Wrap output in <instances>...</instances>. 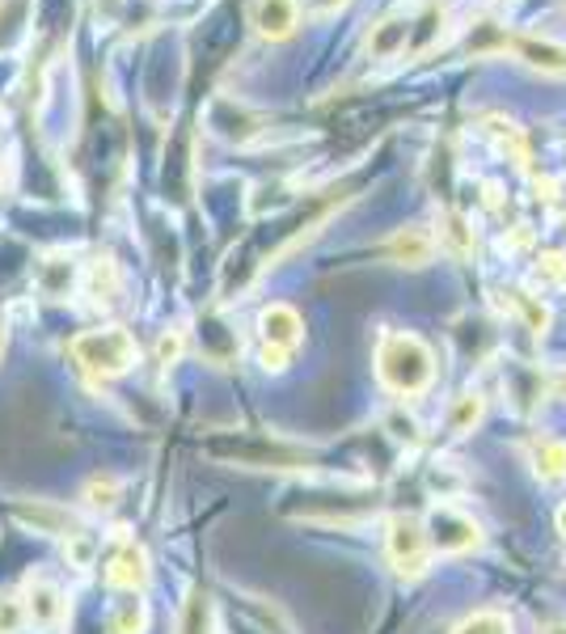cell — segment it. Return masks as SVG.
<instances>
[{
  "label": "cell",
  "instance_id": "cell-1",
  "mask_svg": "<svg viewBox=\"0 0 566 634\" xmlns=\"http://www.w3.org/2000/svg\"><path fill=\"white\" fill-rule=\"evenodd\" d=\"M377 380L398 398H418L436 380V355L410 330H385L377 339Z\"/></svg>",
  "mask_w": 566,
  "mask_h": 634
},
{
  "label": "cell",
  "instance_id": "cell-2",
  "mask_svg": "<svg viewBox=\"0 0 566 634\" xmlns=\"http://www.w3.org/2000/svg\"><path fill=\"white\" fill-rule=\"evenodd\" d=\"M135 339L119 330V326H106V330H85V334H76L72 339V360L90 373V377H123L131 373V364H135Z\"/></svg>",
  "mask_w": 566,
  "mask_h": 634
},
{
  "label": "cell",
  "instance_id": "cell-3",
  "mask_svg": "<svg viewBox=\"0 0 566 634\" xmlns=\"http://www.w3.org/2000/svg\"><path fill=\"white\" fill-rule=\"evenodd\" d=\"M427 545H432V554H470L482 545V529H477V520H473L470 512H461V507L452 504H436L427 512Z\"/></svg>",
  "mask_w": 566,
  "mask_h": 634
},
{
  "label": "cell",
  "instance_id": "cell-4",
  "mask_svg": "<svg viewBox=\"0 0 566 634\" xmlns=\"http://www.w3.org/2000/svg\"><path fill=\"white\" fill-rule=\"evenodd\" d=\"M389 563L402 579H418L432 567V545H427V529L414 516H389Z\"/></svg>",
  "mask_w": 566,
  "mask_h": 634
},
{
  "label": "cell",
  "instance_id": "cell-5",
  "mask_svg": "<svg viewBox=\"0 0 566 634\" xmlns=\"http://www.w3.org/2000/svg\"><path fill=\"white\" fill-rule=\"evenodd\" d=\"M22 609H26V622H34L38 631H56L68 613V601H63L60 584L43 571H31L26 584H22Z\"/></svg>",
  "mask_w": 566,
  "mask_h": 634
},
{
  "label": "cell",
  "instance_id": "cell-6",
  "mask_svg": "<svg viewBox=\"0 0 566 634\" xmlns=\"http://www.w3.org/2000/svg\"><path fill=\"white\" fill-rule=\"evenodd\" d=\"M504 51H516L533 72L566 77V47L563 43H554V38H541V34H507Z\"/></svg>",
  "mask_w": 566,
  "mask_h": 634
},
{
  "label": "cell",
  "instance_id": "cell-7",
  "mask_svg": "<svg viewBox=\"0 0 566 634\" xmlns=\"http://www.w3.org/2000/svg\"><path fill=\"white\" fill-rule=\"evenodd\" d=\"M300 26V4L296 0H258L253 4V31L267 43H283Z\"/></svg>",
  "mask_w": 566,
  "mask_h": 634
},
{
  "label": "cell",
  "instance_id": "cell-8",
  "mask_svg": "<svg viewBox=\"0 0 566 634\" xmlns=\"http://www.w3.org/2000/svg\"><path fill=\"white\" fill-rule=\"evenodd\" d=\"M258 330H262V348H275V351H287L300 343L305 334V321L292 305H267L262 317H258Z\"/></svg>",
  "mask_w": 566,
  "mask_h": 634
},
{
  "label": "cell",
  "instance_id": "cell-9",
  "mask_svg": "<svg viewBox=\"0 0 566 634\" xmlns=\"http://www.w3.org/2000/svg\"><path fill=\"white\" fill-rule=\"evenodd\" d=\"M149 554L135 545V541H127L123 550L110 559V567H106V584L110 588H123V592H144V584H149Z\"/></svg>",
  "mask_w": 566,
  "mask_h": 634
},
{
  "label": "cell",
  "instance_id": "cell-10",
  "mask_svg": "<svg viewBox=\"0 0 566 634\" xmlns=\"http://www.w3.org/2000/svg\"><path fill=\"white\" fill-rule=\"evenodd\" d=\"M432 254H436V242H432V233H423V228H398V233L385 242V258H393V262H402V267H427Z\"/></svg>",
  "mask_w": 566,
  "mask_h": 634
},
{
  "label": "cell",
  "instance_id": "cell-11",
  "mask_svg": "<svg viewBox=\"0 0 566 634\" xmlns=\"http://www.w3.org/2000/svg\"><path fill=\"white\" fill-rule=\"evenodd\" d=\"M233 457L241 461V466H258V470H280V466H300L305 461V453H296V448H283V444H253V441H237L233 444Z\"/></svg>",
  "mask_w": 566,
  "mask_h": 634
},
{
  "label": "cell",
  "instance_id": "cell-12",
  "mask_svg": "<svg viewBox=\"0 0 566 634\" xmlns=\"http://www.w3.org/2000/svg\"><path fill=\"white\" fill-rule=\"evenodd\" d=\"M17 520L31 529H43V533H56V538H72V529H76V516L68 507L51 504H17Z\"/></svg>",
  "mask_w": 566,
  "mask_h": 634
},
{
  "label": "cell",
  "instance_id": "cell-13",
  "mask_svg": "<svg viewBox=\"0 0 566 634\" xmlns=\"http://www.w3.org/2000/svg\"><path fill=\"white\" fill-rule=\"evenodd\" d=\"M486 131H491V140L504 149L507 157L516 161L524 174H533V153H529V140H524V131L516 124H507V119H499V115H491L486 119Z\"/></svg>",
  "mask_w": 566,
  "mask_h": 634
},
{
  "label": "cell",
  "instance_id": "cell-14",
  "mask_svg": "<svg viewBox=\"0 0 566 634\" xmlns=\"http://www.w3.org/2000/svg\"><path fill=\"white\" fill-rule=\"evenodd\" d=\"M406 38H410V22H402V17H385V22H377L373 34H368V51H373V60H389V56L406 51Z\"/></svg>",
  "mask_w": 566,
  "mask_h": 634
},
{
  "label": "cell",
  "instance_id": "cell-15",
  "mask_svg": "<svg viewBox=\"0 0 566 634\" xmlns=\"http://www.w3.org/2000/svg\"><path fill=\"white\" fill-rule=\"evenodd\" d=\"M533 470L541 482H558V478H566V441H554V436L536 441L533 444Z\"/></svg>",
  "mask_w": 566,
  "mask_h": 634
},
{
  "label": "cell",
  "instance_id": "cell-16",
  "mask_svg": "<svg viewBox=\"0 0 566 634\" xmlns=\"http://www.w3.org/2000/svg\"><path fill=\"white\" fill-rule=\"evenodd\" d=\"M110 631L115 634H144L149 631V601H140V592H127L123 601L110 613Z\"/></svg>",
  "mask_w": 566,
  "mask_h": 634
},
{
  "label": "cell",
  "instance_id": "cell-17",
  "mask_svg": "<svg viewBox=\"0 0 566 634\" xmlns=\"http://www.w3.org/2000/svg\"><path fill=\"white\" fill-rule=\"evenodd\" d=\"M85 292H90L94 305H115V296H119V271H115L110 258H97L94 267H90V275H85Z\"/></svg>",
  "mask_w": 566,
  "mask_h": 634
},
{
  "label": "cell",
  "instance_id": "cell-18",
  "mask_svg": "<svg viewBox=\"0 0 566 634\" xmlns=\"http://www.w3.org/2000/svg\"><path fill=\"white\" fill-rule=\"evenodd\" d=\"M482 414H486V398L482 394H461L452 402V411H448V436H470L473 427L482 423Z\"/></svg>",
  "mask_w": 566,
  "mask_h": 634
},
{
  "label": "cell",
  "instance_id": "cell-19",
  "mask_svg": "<svg viewBox=\"0 0 566 634\" xmlns=\"http://www.w3.org/2000/svg\"><path fill=\"white\" fill-rule=\"evenodd\" d=\"M440 237L452 246V254H473V246H477V237H473V228H470V221L461 216V212H444L440 216Z\"/></svg>",
  "mask_w": 566,
  "mask_h": 634
},
{
  "label": "cell",
  "instance_id": "cell-20",
  "mask_svg": "<svg viewBox=\"0 0 566 634\" xmlns=\"http://www.w3.org/2000/svg\"><path fill=\"white\" fill-rule=\"evenodd\" d=\"M452 634H511V622H507V613H499V609H477Z\"/></svg>",
  "mask_w": 566,
  "mask_h": 634
},
{
  "label": "cell",
  "instance_id": "cell-21",
  "mask_svg": "<svg viewBox=\"0 0 566 634\" xmlns=\"http://www.w3.org/2000/svg\"><path fill=\"white\" fill-rule=\"evenodd\" d=\"M119 491H123V482L115 474H97L90 478V486H85V504L97 507V512H110V507L119 504Z\"/></svg>",
  "mask_w": 566,
  "mask_h": 634
},
{
  "label": "cell",
  "instance_id": "cell-22",
  "mask_svg": "<svg viewBox=\"0 0 566 634\" xmlns=\"http://www.w3.org/2000/svg\"><path fill=\"white\" fill-rule=\"evenodd\" d=\"M182 634H208L212 631V604H208V597L203 592H190L187 609H182V626H178Z\"/></svg>",
  "mask_w": 566,
  "mask_h": 634
},
{
  "label": "cell",
  "instance_id": "cell-23",
  "mask_svg": "<svg viewBox=\"0 0 566 634\" xmlns=\"http://www.w3.org/2000/svg\"><path fill=\"white\" fill-rule=\"evenodd\" d=\"M507 296H511V305L520 309L524 326H529L533 334H545V330H550V309H545L536 296H529V292H507Z\"/></svg>",
  "mask_w": 566,
  "mask_h": 634
},
{
  "label": "cell",
  "instance_id": "cell-24",
  "mask_svg": "<svg viewBox=\"0 0 566 634\" xmlns=\"http://www.w3.org/2000/svg\"><path fill=\"white\" fill-rule=\"evenodd\" d=\"M533 275H536V284L566 287V254L563 250H545L541 258H536Z\"/></svg>",
  "mask_w": 566,
  "mask_h": 634
},
{
  "label": "cell",
  "instance_id": "cell-25",
  "mask_svg": "<svg viewBox=\"0 0 566 634\" xmlns=\"http://www.w3.org/2000/svg\"><path fill=\"white\" fill-rule=\"evenodd\" d=\"M22 626H26L22 597H0V634H17Z\"/></svg>",
  "mask_w": 566,
  "mask_h": 634
},
{
  "label": "cell",
  "instance_id": "cell-26",
  "mask_svg": "<svg viewBox=\"0 0 566 634\" xmlns=\"http://www.w3.org/2000/svg\"><path fill=\"white\" fill-rule=\"evenodd\" d=\"M296 4H300V13H305V17H334V13L346 9L351 0H296Z\"/></svg>",
  "mask_w": 566,
  "mask_h": 634
},
{
  "label": "cell",
  "instance_id": "cell-27",
  "mask_svg": "<svg viewBox=\"0 0 566 634\" xmlns=\"http://www.w3.org/2000/svg\"><path fill=\"white\" fill-rule=\"evenodd\" d=\"M68 554H72L76 567H90V563H94V541L85 538V533H72V538H68Z\"/></svg>",
  "mask_w": 566,
  "mask_h": 634
},
{
  "label": "cell",
  "instance_id": "cell-28",
  "mask_svg": "<svg viewBox=\"0 0 566 634\" xmlns=\"http://www.w3.org/2000/svg\"><path fill=\"white\" fill-rule=\"evenodd\" d=\"M178 355H182V330H174V334H161V343H157V360H161V364H178Z\"/></svg>",
  "mask_w": 566,
  "mask_h": 634
},
{
  "label": "cell",
  "instance_id": "cell-29",
  "mask_svg": "<svg viewBox=\"0 0 566 634\" xmlns=\"http://www.w3.org/2000/svg\"><path fill=\"white\" fill-rule=\"evenodd\" d=\"M504 246H511V250H529V246H533V233H529V228L520 224V228H516L511 237H504Z\"/></svg>",
  "mask_w": 566,
  "mask_h": 634
},
{
  "label": "cell",
  "instance_id": "cell-30",
  "mask_svg": "<svg viewBox=\"0 0 566 634\" xmlns=\"http://www.w3.org/2000/svg\"><path fill=\"white\" fill-rule=\"evenodd\" d=\"M541 634H566V622H550V626H545Z\"/></svg>",
  "mask_w": 566,
  "mask_h": 634
},
{
  "label": "cell",
  "instance_id": "cell-31",
  "mask_svg": "<svg viewBox=\"0 0 566 634\" xmlns=\"http://www.w3.org/2000/svg\"><path fill=\"white\" fill-rule=\"evenodd\" d=\"M0 355H4V317H0Z\"/></svg>",
  "mask_w": 566,
  "mask_h": 634
},
{
  "label": "cell",
  "instance_id": "cell-32",
  "mask_svg": "<svg viewBox=\"0 0 566 634\" xmlns=\"http://www.w3.org/2000/svg\"><path fill=\"white\" fill-rule=\"evenodd\" d=\"M558 529H563V533H566V507H563V512H558Z\"/></svg>",
  "mask_w": 566,
  "mask_h": 634
},
{
  "label": "cell",
  "instance_id": "cell-33",
  "mask_svg": "<svg viewBox=\"0 0 566 634\" xmlns=\"http://www.w3.org/2000/svg\"><path fill=\"white\" fill-rule=\"evenodd\" d=\"M558 394H566V373L558 377Z\"/></svg>",
  "mask_w": 566,
  "mask_h": 634
}]
</instances>
